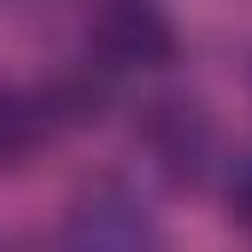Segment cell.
I'll return each mask as SVG.
<instances>
[{"instance_id": "cell-1", "label": "cell", "mask_w": 252, "mask_h": 252, "mask_svg": "<svg viewBox=\"0 0 252 252\" xmlns=\"http://www.w3.org/2000/svg\"><path fill=\"white\" fill-rule=\"evenodd\" d=\"M88 41L112 70H153V64L176 59V30L164 24L158 6H141V0H112L94 18Z\"/></svg>"}, {"instance_id": "cell-2", "label": "cell", "mask_w": 252, "mask_h": 252, "mask_svg": "<svg viewBox=\"0 0 252 252\" xmlns=\"http://www.w3.org/2000/svg\"><path fill=\"white\" fill-rule=\"evenodd\" d=\"M47 129V100H30L18 88H0V170H12Z\"/></svg>"}, {"instance_id": "cell-3", "label": "cell", "mask_w": 252, "mask_h": 252, "mask_svg": "<svg viewBox=\"0 0 252 252\" xmlns=\"http://www.w3.org/2000/svg\"><path fill=\"white\" fill-rule=\"evenodd\" d=\"M229 211L252 229V153L235 164V176H229Z\"/></svg>"}]
</instances>
